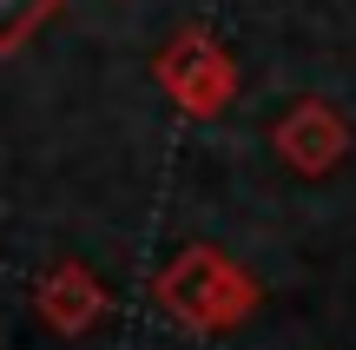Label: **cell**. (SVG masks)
<instances>
[{
    "instance_id": "obj_3",
    "label": "cell",
    "mask_w": 356,
    "mask_h": 350,
    "mask_svg": "<svg viewBox=\"0 0 356 350\" xmlns=\"http://www.w3.org/2000/svg\"><path fill=\"white\" fill-rule=\"evenodd\" d=\"M350 113L330 100H317V93H304V100H291V113L270 126V152H277V166H291L297 179H330L337 166L350 159Z\"/></svg>"
},
{
    "instance_id": "obj_5",
    "label": "cell",
    "mask_w": 356,
    "mask_h": 350,
    "mask_svg": "<svg viewBox=\"0 0 356 350\" xmlns=\"http://www.w3.org/2000/svg\"><path fill=\"white\" fill-rule=\"evenodd\" d=\"M60 7H66V0H0V60H13Z\"/></svg>"
},
{
    "instance_id": "obj_1",
    "label": "cell",
    "mask_w": 356,
    "mask_h": 350,
    "mask_svg": "<svg viewBox=\"0 0 356 350\" xmlns=\"http://www.w3.org/2000/svg\"><path fill=\"white\" fill-rule=\"evenodd\" d=\"M152 304L172 324L198 331V337H225L264 304V285L244 271L238 258H225L218 245H185L165 271L152 278Z\"/></svg>"
},
{
    "instance_id": "obj_2",
    "label": "cell",
    "mask_w": 356,
    "mask_h": 350,
    "mask_svg": "<svg viewBox=\"0 0 356 350\" xmlns=\"http://www.w3.org/2000/svg\"><path fill=\"white\" fill-rule=\"evenodd\" d=\"M152 79L185 119H218L238 100V60H231V47H218L211 26H178L152 53Z\"/></svg>"
},
{
    "instance_id": "obj_4",
    "label": "cell",
    "mask_w": 356,
    "mask_h": 350,
    "mask_svg": "<svg viewBox=\"0 0 356 350\" xmlns=\"http://www.w3.org/2000/svg\"><path fill=\"white\" fill-rule=\"evenodd\" d=\"M106 304H113L106 285L86 271V264H73V258L53 264V271L33 285V311H40V324H47L53 337H86V331L106 317Z\"/></svg>"
}]
</instances>
